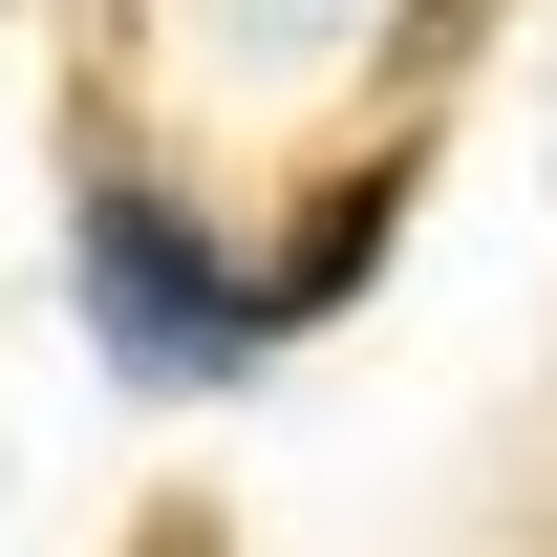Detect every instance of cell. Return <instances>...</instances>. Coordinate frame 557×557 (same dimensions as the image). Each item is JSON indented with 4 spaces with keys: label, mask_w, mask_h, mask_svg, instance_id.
<instances>
[{
    "label": "cell",
    "mask_w": 557,
    "mask_h": 557,
    "mask_svg": "<svg viewBox=\"0 0 557 557\" xmlns=\"http://www.w3.org/2000/svg\"><path fill=\"white\" fill-rule=\"evenodd\" d=\"M65 300L86 344L129 364V386H258L278 344H300V300H278V258H236L194 194H150V172H86L65 214Z\"/></svg>",
    "instance_id": "6da1fadb"
}]
</instances>
